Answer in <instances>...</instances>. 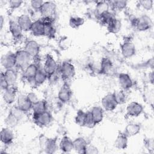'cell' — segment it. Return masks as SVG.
Segmentation results:
<instances>
[{
	"label": "cell",
	"instance_id": "cell-1",
	"mask_svg": "<svg viewBox=\"0 0 154 154\" xmlns=\"http://www.w3.org/2000/svg\"><path fill=\"white\" fill-rule=\"evenodd\" d=\"M16 67L18 70L23 71L31 63L32 58L23 49L18 50L15 52Z\"/></svg>",
	"mask_w": 154,
	"mask_h": 154
},
{
	"label": "cell",
	"instance_id": "cell-2",
	"mask_svg": "<svg viewBox=\"0 0 154 154\" xmlns=\"http://www.w3.org/2000/svg\"><path fill=\"white\" fill-rule=\"evenodd\" d=\"M59 72L63 80L69 81L75 76L76 69L72 63L68 61H64L59 67Z\"/></svg>",
	"mask_w": 154,
	"mask_h": 154
},
{
	"label": "cell",
	"instance_id": "cell-3",
	"mask_svg": "<svg viewBox=\"0 0 154 154\" xmlns=\"http://www.w3.org/2000/svg\"><path fill=\"white\" fill-rule=\"evenodd\" d=\"M40 146L45 152L52 154L59 149L57 138H46L43 136V141L40 138Z\"/></svg>",
	"mask_w": 154,
	"mask_h": 154
},
{
	"label": "cell",
	"instance_id": "cell-4",
	"mask_svg": "<svg viewBox=\"0 0 154 154\" xmlns=\"http://www.w3.org/2000/svg\"><path fill=\"white\" fill-rule=\"evenodd\" d=\"M153 26V21L150 16L147 14H143L137 17L134 27L140 32L146 31L151 29Z\"/></svg>",
	"mask_w": 154,
	"mask_h": 154
},
{
	"label": "cell",
	"instance_id": "cell-5",
	"mask_svg": "<svg viewBox=\"0 0 154 154\" xmlns=\"http://www.w3.org/2000/svg\"><path fill=\"white\" fill-rule=\"evenodd\" d=\"M52 119V114L49 111H45L37 114H32V120L37 126L45 127L50 124Z\"/></svg>",
	"mask_w": 154,
	"mask_h": 154
},
{
	"label": "cell",
	"instance_id": "cell-6",
	"mask_svg": "<svg viewBox=\"0 0 154 154\" xmlns=\"http://www.w3.org/2000/svg\"><path fill=\"white\" fill-rule=\"evenodd\" d=\"M43 68L48 75V78L57 72L58 69V65L57 61L51 55L48 54L46 55Z\"/></svg>",
	"mask_w": 154,
	"mask_h": 154
},
{
	"label": "cell",
	"instance_id": "cell-7",
	"mask_svg": "<svg viewBox=\"0 0 154 154\" xmlns=\"http://www.w3.org/2000/svg\"><path fill=\"white\" fill-rule=\"evenodd\" d=\"M102 108L106 111H112L117 106V103L114 97V93H108L101 100Z\"/></svg>",
	"mask_w": 154,
	"mask_h": 154
},
{
	"label": "cell",
	"instance_id": "cell-8",
	"mask_svg": "<svg viewBox=\"0 0 154 154\" xmlns=\"http://www.w3.org/2000/svg\"><path fill=\"white\" fill-rule=\"evenodd\" d=\"M23 49L34 59L38 57L40 51V46L37 41L29 40L25 43Z\"/></svg>",
	"mask_w": 154,
	"mask_h": 154
},
{
	"label": "cell",
	"instance_id": "cell-9",
	"mask_svg": "<svg viewBox=\"0 0 154 154\" xmlns=\"http://www.w3.org/2000/svg\"><path fill=\"white\" fill-rule=\"evenodd\" d=\"M56 9L57 6L55 2L52 1H44L39 13L42 17H54Z\"/></svg>",
	"mask_w": 154,
	"mask_h": 154
},
{
	"label": "cell",
	"instance_id": "cell-10",
	"mask_svg": "<svg viewBox=\"0 0 154 154\" xmlns=\"http://www.w3.org/2000/svg\"><path fill=\"white\" fill-rule=\"evenodd\" d=\"M120 51L122 56L125 58H130L136 54V48L131 40H126L120 45Z\"/></svg>",
	"mask_w": 154,
	"mask_h": 154
},
{
	"label": "cell",
	"instance_id": "cell-11",
	"mask_svg": "<svg viewBox=\"0 0 154 154\" xmlns=\"http://www.w3.org/2000/svg\"><path fill=\"white\" fill-rule=\"evenodd\" d=\"M1 66L5 70L15 68L16 55L15 53L8 52L2 55L1 58Z\"/></svg>",
	"mask_w": 154,
	"mask_h": 154
},
{
	"label": "cell",
	"instance_id": "cell-12",
	"mask_svg": "<svg viewBox=\"0 0 154 154\" xmlns=\"http://www.w3.org/2000/svg\"><path fill=\"white\" fill-rule=\"evenodd\" d=\"M72 94V90L70 87L65 82L59 90L58 93V99L61 103H67L71 100Z\"/></svg>",
	"mask_w": 154,
	"mask_h": 154
},
{
	"label": "cell",
	"instance_id": "cell-13",
	"mask_svg": "<svg viewBox=\"0 0 154 154\" xmlns=\"http://www.w3.org/2000/svg\"><path fill=\"white\" fill-rule=\"evenodd\" d=\"M143 105L136 101L130 102L126 107V114L131 117H137L140 116L143 112Z\"/></svg>",
	"mask_w": 154,
	"mask_h": 154
},
{
	"label": "cell",
	"instance_id": "cell-14",
	"mask_svg": "<svg viewBox=\"0 0 154 154\" xmlns=\"http://www.w3.org/2000/svg\"><path fill=\"white\" fill-rule=\"evenodd\" d=\"M17 89L14 85L9 87L8 88L3 91L2 99L4 102L7 105L13 103L17 99Z\"/></svg>",
	"mask_w": 154,
	"mask_h": 154
},
{
	"label": "cell",
	"instance_id": "cell-15",
	"mask_svg": "<svg viewBox=\"0 0 154 154\" xmlns=\"http://www.w3.org/2000/svg\"><path fill=\"white\" fill-rule=\"evenodd\" d=\"M10 34L14 40H19L23 37V31L22 30L16 20L10 19L8 23Z\"/></svg>",
	"mask_w": 154,
	"mask_h": 154
},
{
	"label": "cell",
	"instance_id": "cell-16",
	"mask_svg": "<svg viewBox=\"0 0 154 154\" xmlns=\"http://www.w3.org/2000/svg\"><path fill=\"white\" fill-rule=\"evenodd\" d=\"M16 22L23 32L30 31L33 23L30 16L27 14H22L19 16L16 19Z\"/></svg>",
	"mask_w": 154,
	"mask_h": 154
},
{
	"label": "cell",
	"instance_id": "cell-17",
	"mask_svg": "<svg viewBox=\"0 0 154 154\" xmlns=\"http://www.w3.org/2000/svg\"><path fill=\"white\" fill-rule=\"evenodd\" d=\"M118 82L122 90L126 91L132 88L133 86V81L130 76L126 73H120L118 75Z\"/></svg>",
	"mask_w": 154,
	"mask_h": 154
},
{
	"label": "cell",
	"instance_id": "cell-18",
	"mask_svg": "<svg viewBox=\"0 0 154 154\" xmlns=\"http://www.w3.org/2000/svg\"><path fill=\"white\" fill-rule=\"evenodd\" d=\"M16 105L22 111L26 113L32 109V103L28 99L26 95L20 94L17 96Z\"/></svg>",
	"mask_w": 154,
	"mask_h": 154
},
{
	"label": "cell",
	"instance_id": "cell-19",
	"mask_svg": "<svg viewBox=\"0 0 154 154\" xmlns=\"http://www.w3.org/2000/svg\"><path fill=\"white\" fill-rule=\"evenodd\" d=\"M14 138V133L11 128L8 127L2 128L0 132V140L4 145L10 144Z\"/></svg>",
	"mask_w": 154,
	"mask_h": 154
},
{
	"label": "cell",
	"instance_id": "cell-20",
	"mask_svg": "<svg viewBox=\"0 0 154 154\" xmlns=\"http://www.w3.org/2000/svg\"><path fill=\"white\" fill-rule=\"evenodd\" d=\"M100 72L104 75H111L114 73V66L112 62L108 58L103 57L102 58L100 64Z\"/></svg>",
	"mask_w": 154,
	"mask_h": 154
},
{
	"label": "cell",
	"instance_id": "cell-21",
	"mask_svg": "<svg viewBox=\"0 0 154 154\" xmlns=\"http://www.w3.org/2000/svg\"><path fill=\"white\" fill-rule=\"evenodd\" d=\"M45 24L41 19L33 21L30 31L35 37L44 36Z\"/></svg>",
	"mask_w": 154,
	"mask_h": 154
},
{
	"label": "cell",
	"instance_id": "cell-22",
	"mask_svg": "<svg viewBox=\"0 0 154 154\" xmlns=\"http://www.w3.org/2000/svg\"><path fill=\"white\" fill-rule=\"evenodd\" d=\"M3 73L9 87L14 86L18 78V70L16 68H13L5 70Z\"/></svg>",
	"mask_w": 154,
	"mask_h": 154
},
{
	"label": "cell",
	"instance_id": "cell-23",
	"mask_svg": "<svg viewBox=\"0 0 154 154\" xmlns=\"http://www.w3.org/2000/svg\"><path fill=\"white\" fill-rule=\"evenodd\" d=\"M87 146L88 143L83 137H78L73 140V150L79 154H85Z\"/></svg>",
	"mask_w": 154,
	"mask_h": 154
},
{
	"label": "cell",
	"instance_id": "cell-24",
	"mask_svg": "<svg viewBox=\"0 0 154 154\" xmlns=\"http://www.w3.org/2000/svg\"><path fill=\"white\" fill-rule=\"evenodd\" d=\"M58 146L59 149L61 152L64 153H69L73 150V140H72L68 136H64L60 140Z\"/></svg>",
	"mask_w": 154,
	"mask_h": 154
},
{
	"label": "cell",
	"instance_id": "cell-25",
	"mask_svg": "<svg viewBox=\"0 0 154 154\" xmlns=\"http://www.w3.org/2000/svg\"><path fill=\"white\" fill-rule=\"evenodd\" d=\"M141 131V126L139 123H130L125 128L123 132L129 138L137 135Z\"/></svg>",
	"mask_w": 154,
	"mask_h": 154
},
{
	"label": "cell",
	"instance_id": "cell-26",
	"mask_svg": "<svg viewBox=\"0 0 154 154\" xmlns=\"http://www.w3.org/2000/svg\"><path fill=\"white\" fill-rule=\"evenodd\" d=\"M128 144V137L123 132H120L114 141L115 147L119 150H124L127 148Z\"/></svg>",
	"mask_w": 154,
	"mask_h": 154
},
{
	"label": "cell",
	"instance_id": "cell-27",
	"mask_svg": "<svg viewBox=\"0 0 154 154\" xmlns=\"http://www.w3.org/2000/svg\"><path fill=\"white\" fill-rule=\"evenodd\" d=\"M38 66L34 63H31L23 71V77L26 81L29 79L34 78L38 69Z\"/></svg>",
	"mask_w": 154,
	"mask_h": 154
},
{
	"label": "cell",
	"instance_id": "cell-28",
	"mask_svg": "<svg viewBox=\"0 0 154 154\" xmlns=\"http://www.w3.org/2000/svg\"><path fill=\"white\" fill-rule=\"evenodd\" d=\"M110 7L108 1H98L96 2L94 13L96 17H99L103 13L109 11Z\"/></svg>",
	"mask_w": 154,
	"mask_h": 154
},
{
	"label": "cell",
	"instance_id": "cell-29",
	"mask_svg": "<svg viewBox=\"0 0 154 154\" xmlns=\"http://www.w3.org/2000/svg\"><path fill=\"white\" fill-rule=\"evenodd\" d=\"M122 24L120 19L115 17L112 20H111L107 25L106 28L109 32L111 34H117L122 29Z\"/></svg>",
	"mask_w": 154,
	"mask_h": 154
},
{
	"label": "cell",
	"instance_id": "cell-30",
	"mask_svg": "<svg viewBox=\"0 0 154 154\" xmlns=\"http://www.w3.org/2000/svg\"><path fill=\"white\" fill-rule=\"evenodd\" d=\"M96 124L100 123L103 119V109L100 106H94L90 110Z\"/></svg>",
	"mask_w": 154,
	"mask_h": 154
},
{
	"label": "cell",
	"instance_id": "cell-31",
	"mask_svg": "<svg viewBox=\"0 0 154 154\" xmlns=\"http://www.w3.org/2000/svg\"><path fill=\"white\" fill-rule=\"evenodd\" d=\"M34 80L37 86L42 85L48 79V76L45 72L43 67H38V70L34 76Z\"/></svg>",
	"mask_w": 154,
	"mask_h": 154
},
{
	"label": "cell",
	"instance_id": "cell-32",
	"mask_svg": "<svg viewBox=\"0 0 154 154\" xmlns=\"http://www.w3.org/2000/svg\"><path fill=\"white\" fill-rule=\"evenodd\" d=\"M32 114H37L47 111V102L45 100H40L32 104Z\"/></svg>",
	"mask_w": 154,
	"mask_h": 154
},
{
	"label": "cell",
	"instance_id": "cell-33",
	"mask_svg": "<svg viewBox=\"0 0 154 154\" xmlns=\"http://www.w3.org/2000/svg\"><path fill=\"white\" fill-rule=\"evenodd\" d=\"M108 2L110 8L116 11H122L124 10L127 5L126 1H111Z\"/></svg>",
	"mask_w": 154,
	"mask_h": 154
},
{
	"label": "cell",
	"instance_id": "cell-34",
	"mask_svg": "<svg viewBox=\"0 0 154 154\" xmlns=\"http://www.w3.org/2000/svg\"><path fill=\"white\" fill-rule=\"evenodd\" d=\"M19 122L20 121L10 112H8V115L4 119V123L6 126L11 129L16 127L19 123Z\"/></svg>",
	"mask_w": 154,
	"mask_h": 154
},
{
	"label": "cell",
	"instance_id": "cell-35",
	"mask_svg": "<svg viewBox=\"0 0 154 154\" xmlns=\"http://www.w3.org/2000/svg\"><path fill=\"white\" fill-rule=\"evenodd\" d=\"M85 19L79 16H72L69 19V23L71 28L73 29H78L84 25Z\"/></svg>",
	"mask_w": 154,
	"mask_h": 154
},
{
	"label": "cell",
	"instance_id": "cell-36",
	"mask_svg": "<svg viewBox=\"0 0 154 154\" xmlns=\"http://www.w3.org/2000/svg\"><path fill=\"white\" fill-rule=\"evenodd\" d=\"M87 116V112L82 110L79 109L75 117V122L76 124L79 126L84 127L85 126V120Z\"/></svg>",
	"mask_w": 154,
	"mask_h": 154
},
{
	"label": "cell",
	"instance_id": "cell-37",
	"mask_svg": "<svg viewBox=\"0 0 154 154\" xmlns=\"http://www.w3.org/2000/svg\"><path fill=\"white\" fill-rule=\"evenodd\" d=\"M115 17H116L114 15V13L111 11H108L97 17V19L101 23L106 26Z\"/></svg>",
	"mask_w": 154,
	"mask_h": 154
},
{
	"label": "cell",
	"instance_id": "cell-38",
	"mask_svg": "<svg viewBox=\"0 0 154 154\" xmlns=\"http://www.w3.org/2000/svg\"><path fill=\"white\" fill-rule=\"evenodd\" d=\"M45 31L44 36H46L49 38H54L56 34V29L54 25V23H44Z\"/></svg>",
	"mask_w": 154,
	"mask_h": 154
},
{
	"label": "cell",
	"instance_id": "cell-39",
	"mask_svg": "<svg viewBox=\"0 0 154 154\" xmlns=\"http://www.w3.org/2000/svg\"><path fill=\"white\" fill-rule=\"evenodd\" d=\"M114 93L115 99L116 100V102L117 105H123L125 103L127 100V96L126 94L125 91L123 90H120L119 91H117Z\"/></svg>",
	"mask_w": 154,
	"mask_h": 154
},
{
	"label": "cell",
	"instance_id": "cell-40",
	"mask_svg": "<svg viewBox=\"0 0 154 154\" xmlns=\"http://www.w3.org/2000/svg\"><path fill=\"white\" fill-rule=\"evenodd\" d=\"M9 112L12 114L14 117H16L20 122L22 120V119L24 117V114L25 112L22 111L21 109H20L16 105L13 106L10 109Z\"/></svg>",
	"mask_w": 154,
	"mask_h": 154
},
{
	"label": "cell",
	"instance_id": "cell-41",
	"mask_svg": "<svg viewBox=\"0 0 154 154\" xmlns=\"http://www.w3.org/2000/svg\"><path fill=\"white\" fill-rule=\"evenodd\" d=\"M96 125L92 115L90 111H87V116H86V120L85 123V127H87L88 128H93Z\"/></svg>",
	"mask_w": 154,
	"mask_h": 154
},
{
	"label": "cell",
	"instance_id": "cell-42",
	"mask_svg": "<svg viewBox=\"0 0 154 154\" xmlns=\"http://www.w3.org/2000/svg\"><path fill=\"white\" fill-rule=\"evenodd\" d=\"M140 5L145 10L149 11L153 8V1L152 0H141L139 2Z\"/></svg>",
	"mask_w": 154,
	"mask_h": 154
},
{
	"label": "cell",
	"instance_id": "cell-43",
	"mask_svg": "<svg viewBox=\"0 0 154 154\" xmlns=\"http://www.w3.org/2000/svg\"><path fill=\"white\" fill-rule=\"evenodd\" d=\"M43 2L44 1L42 0H32L30 2V5L33 10H34L35 11L40 12Z\"/></svg>",
	"mask_w": 154,
	"mask_h": 154
},
{
	"label": "cell",
	"instance_id": "cell-44",
	"mask_svg": "<svg viewBox=\"0 0 154 154\" xmlns=\"http://www.w3.org/2000/svg\"><path fill=\"white\" fill-rule=\"evenodd\" d=\"M9 8L12 10H16L19 7H20L23 3V1L19 0H10L8 2Z\"/></svg>",
	"mask_w": 154,
	"mask_h": 154
},
{
	"label": "cell",
	"instance_id": "cell-45",
	"mask_svg": "<svg viewBox=\"0 0 154 154\" xmlns=\"http://www.w3.org/2000/svg\"><path fill=\"white\" fill-rule=\"evenodd\" d=\"M0 87H1V89L3 91L9 87V85L5 79L3 72L1 73V75H0Z\"/></svg>",
	"mask_w": 154,
	"mask_h": 154
},
{
	"label": "cell",
	"instance_id": "cell-46",
	"mask_svg": "<svg viewBox=\"0 0 154 154\" xmlns=\"http://www.w3.org/2000/svg\"><path fill=\"white\" fill-rule=\"evenodd\" d=\"M97 153H99V150L96 146L92 144H90V145L88 144L85 149V154H97Z\"/></svg>",
	"mask_w": 154,
	"mask_h": 154
},
{
	"label": "cell",
	"instance_id": "cell-47",
	"mask_svg": "<svg viewBox=\"0 0 154 154\" xmlns=\"http://www.w3.org/2000/svg\"><path fill=\"white\" fill-rule=\"evenodd\" d=\"M26 95V97H27L28 99L32 103V105L39 100V99L38 98L37 94L34 92H29Z\"/></svg>",
	"mask_w": 154,
	"mask_h": 154
},
{
	"label": "cell",
	"instance_id": "cell-48",
	"mask_svg": "<svg viewBox=\"0 0 154 154\" xmlns=\"http://www.w3.org/2000/svg\"><path fill=\"white\" fill-rule=\"evenodd\" d=\"M4 23H5L4 17V16L1 14V16H0V29H1V31L2 30L3 26H4Z\"/></svg>",
	"mask_w": 154,
	"mask_h": 154
}]
</instances>
